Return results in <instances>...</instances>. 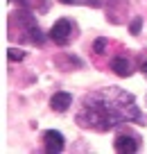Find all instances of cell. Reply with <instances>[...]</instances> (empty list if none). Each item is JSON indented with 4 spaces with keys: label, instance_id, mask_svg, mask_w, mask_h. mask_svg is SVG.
<instances>
[{
    "label": "cell",
    "instance_id": "obj_1",
    "mask_svg": "<svg viewBox=\"0 0 147 154\" xmlns=\"http://www.w3.org/2000/svg\"><path fill=\"white\" fill-rule=\"evenodd\" d=\"M120 122H122V118L115 113V109L111 106V102L106 100L104 91L86 95L84 102H81V109L77 111V125L86 127V129L106 131V129H113V127L120 125Z\"/></svg>",
    "mask_w": 147,
    "mask_h": 154
},
{
    "label": "cell",
    "instance_id": "obj_2",
    "mask_svg": "<svg viewBox=\"0 0 147 154\" xmlns=\"http://www.w3.org/2000/svg\"><path fill=\"white\" fill-rule=\"evenodd\" d=\"M106 100L111 102V106L115 109V113L122 118V122H140V125H145V116L140 113V109H138L136 100H133L131 93L122 91V88H109V91H104Z\"/></svg>",
    "mask_w": 147,
    "mask_h": 154
},
{
    "label": "cell",
    "instance_id": "obj_3",
    "mask_svg": "<svg viewBox=\"0 0 147 154\" xmlns=\"http://www.w3.org/2000/svg\"><path fill=\"white\" fill-rule=\"evenodd\" d=\"M75 29H77V25L72 23L70 18H59L57 23L50 27V38H52L57 45H68L77 34Z\"/></svg>",
    "mask_w": 147,
    "mask_h": 154
},
{
    "label": "cell",
    "instance_id": "obj_4",
    "mask_svg": "<svg viewBox=\"0 0 147 154\" xmlns=\"http://www.w3.org/2000/svg\"><path fill=\"white\" fill-rule=\"evenodd\" d=\"M16 20H18V25L27 32V36H29V41H32V43H38V45H41L43 41H45V36H43V32H41V27H38V23H36V18H34L32 11H27V9L16 11Z\"/></svg>",
    "mask_w": 147,
    "mask_h": 154
},
{
    "label": "cell",
    "instance_id": "obj_5",
    "mask_svg": "<svg viewBox=\"0 0 147 154\" xmlns=\"http://www.w3.org/2000/svg\"><path fill=\"white\" fill-rule=\"evenodd\" d=\"M138 147H140V136L133 134V131H122L113 140V149L120 154H133L138 152Z\"/></svg>",
    "mask_w": 147,
    "mask_h": 154
},
{
    "label": "cell",
    "instance_id": "obj_6",
    "mask_svg": "<svg viewBox=\"0 0 147 154\" xmlns=\"http://www.w3.org/2000/svg\"><path fill=\"white\" fill-rule=\"evenodd\" d=\"M63 145H66V138H63L61 131H57V129L43 131V147H45V152L59 154V152H63Z\"/></svg>",
    "mask_w": 147,
    "mask_h": 154
},
{
    "label": "cell",
    "instance_id": "obj_7",
    "mask_svg": "<svg viewBox=\"0 0 147 154\" xmlns=\"http://www.w3.org/2000/svg\"><path fill=\"white\" fill-rule=\"evenodd\" d=\"M70 104H72V95H70V93H66V91H59V93H54V95L50 97V109L59 111V113L68 111V109H70Z\"/></svg>",
    "mask_w": 147,
    "mask_h": 154
},
{
    "label": "cell",
    "instance_id": "obj_8",
    "mask_svg": "<svg viewBox=\"0 0 147 154\" xmlns=\"http://www.w3.org/2000/svg\"><path fill=\"white\" fill-rule=\"evenodd\" d=\"M111 70L118 77H129L133 72V68H131V61L127 57H113L111 59Z\"/></svg>",
    "mask_w": 147,
    "mask_h": 154
},
{
    "label": "cell",
    "instance_id": "obj_9",
    "mask_svg": "<svg viewBox=\"0 0 147 154\" xmlns=\"http://www.w3.org/2000/svg\"><path fill=\"white\" fill-rule=\"evenodd\" d=\"M7 57H9V61H20V59H25V52L23 50H16V48H9L7 50Z\"/></svg>",
    "mask_w": 147,
    "mask_h": 154
},
{
    "label": "cell",
    "instance_id": "obj_10",
    "mask_svg": "<svg viewBox=\"0 0 147 154\" xmlns=\"http://www.w3.org/2000/svg\"><path fill=\"white\" fill-rule=\"evenodd\" d=\"M106 45H109V41H106V38H97V41L93 43V50H95L97 54H102V52H106Z\"/></svg>",
    "mask_w": 147,
    "mask_h": 154
},
{
    "label": "cell",
    "instance_id": "obj_11",
    "mask_svg": "<svg viewBox=\"0 0 147 154\" xmlns=\"http://www.w3.org/2000/svg\"><path fill=\"white\" fill-rule=\"evenodd\" d=\"M140 25H142V18H133V20H131V27H129V29H131L133 36H136V34H140Z\"/></svg>",
    "mask_w": 147,
    "mask_h": 154
},
{
    "label": "cell",
    "instance_id": "obj_12",
    "mask_svg": "<svg viewBox=\"0 0 147 154\" xmlns=\"http://www.w3.org/2000/svg\"><path fill=\"white\" fill-rule=\"evenodd\" d=\"M138 68H140V72L147 77V52L140 54V59H138Z\"/></svg>",
    "mask_w": 147,
    "mask_h": 154
},
{
    "label": "cell",
    "instance_id": "obj_13",
    "mask_svg": "<svg viewBox=\"0 0 147 154\" xmlns=\"http://www.w3.org/2000/svg\"><path fill=\"white\" fill-rule=\"evenodd\" d=\"M59 2H63V5H72L75 0H59Z\"/></svg>",
    "mask_w": 147,
    "mask_h": 154
},
{
    "label": "cell",
    "instance_id": "obj_14",
    "mask_svg": "<svg viewBox=\"0 0 147 154\" xmlns=\"http://www.w3.org/2000/svg\"><path fill=\"white\" fill-rule=\"evenodd\" d=\"M145 102H147V95H145Z\"/></svg>",
    "mask_w": 147,
    "mask_h": 154
}]
</instances>
